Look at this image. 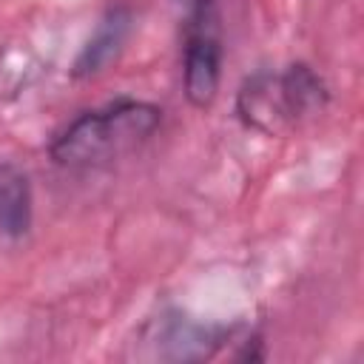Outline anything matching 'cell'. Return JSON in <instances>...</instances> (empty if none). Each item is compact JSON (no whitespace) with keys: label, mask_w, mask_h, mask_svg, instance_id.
Masks as SVG:
<instances>
[{"label":"cell","mask_w":364,"mask_h":364,"mask_svg":"<svg viewBox=\"0 0 364 364\" xmlns=\"http://www.w3.org/2000/svg\"><path fill=\"white\" fill-rule=\"evenodd\" d=\"M162 125V108L148 100L119 97L74 117L48 145L54 165L68 171L105 168L142 148Z\"/></svg>","instance_id":"cell-1"},{"label":"cell","mask_w":364,"mask_h":364,"mask_svg":"<svg viewBox=\"0 0 364 364\" xmlns=\"http://www.w3.org/2000/svg\"><path fill=\"white\" fill-rule=\"evenodd\" d=\"M222 82V34L216 3L185 14V46H182V91L185 100L208 111L219 97Z\"/></svg>","instance_id":"cell-2"},{"label":"cell","mask_w":364,"mask_h":364,"mask_svg":"<svg viewBox=\"0 0 364 364\" xmlns=\"http://www.w3.org/2000/svg\"><path fill=\"white\" fill-rule=\"evenodd\" d=\"M236 117L245 128L267 136H282L299 122L290 111L279 71H256L236 91Z\"/></svg>","instance_id":"cell-3"},{"label":"cell","mask_w":364,"mask_h":364,"mask_svg":"<svg viewBox=\"0 0 364 364\" xmlns=\"http://www.w3.org/2000/svg\"><path fill=\"white\" fill-rule=\"evenodd\" d=\"M131 26H134L131 9L128 6H111L100 17L94 34L80 48V54L71 65V77L74 80H91V77H100L102 71H108V65L119 60L125 43L131 37Z\"/></svg>","instance_id":"cell-4"},{"label":"cell","mask_w":364,"mask_h":364,"mask_svg":"<svg viewBox=\"0 0 364 364\" xmlns=\"http://www.w3.org/2000/svg\"><path fill=\"white\" fill-rule=\"evenodd\" d=\"M222 327H208V324H193L182 316L173 318H162L154 341H156V353L159 358H171V361H196V358H208L213 355V350L225 341Z\"/></svg>","instance_id":"cell-5"},{"label":"cell","mask_w":364,"mask_h":364,"mask_svg":"<svg viewBox=\"0 0 364 364\" xmlns=\"http://www.w3.org/2000/svg\"><path fill=\"white\" fill-rule=\"evenodd\" d=\"M34 222V193L26 171L0 162V236L23 239Z\"/></svg>","instance_id":"cell-6"},{"label":"cell","mask_w":364,"mask_h":364,"mask_svg":"<svg viewBox=\"0 0 364 364\" xmlns=\"http://www.w3.org/2000/svg\"><path fill=\"white\" fill-rule=\"evenodd\" d=\"M179 3L185 6V14H188V11H196V9L210 6V3H216V0H179Z\"/></svg>","instance_id":"cell-7"}]
</instances>
